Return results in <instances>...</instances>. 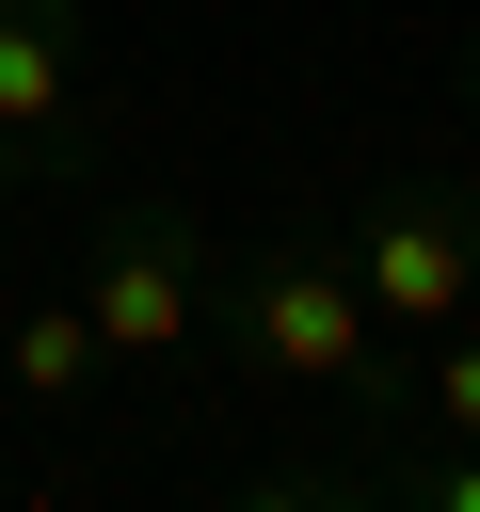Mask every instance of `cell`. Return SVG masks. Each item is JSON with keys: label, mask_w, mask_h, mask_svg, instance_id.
<instances>
[{"label": "cell", "mask_w": 480, "mask_h": 512, "mask_svg": "<svg viewBox=\"0 0 480 512\" xmlns=\"http://www.w3.org/2000/svg\"><path fill=\"white\" fill-rule=\"evenodd\" d=\"M400 432H448V448H480V320L416 336V400H400Z\"/></svg>", "instance_id": "cell-6"}, {"label": "cell", "mask_w": 480, "mask_h": 512, "mask_svg": "<svg viewBox=\"0 0 480 512\" xmlns=\"http://www.w3.org/2000/svg\"><path fill=\"white\" fill-rule=\"evenodd\" d=\"M208 352H224V384L320 400L352 432H400V400H416V336H384V304H368V272H352L336 224H272L256 256H224Z\"/></svg>", "instance_id": "cell-1"}, {"label": "cell", "mask_w": 480, "mask_h": 512, "mask_svg": "<svg viewBox=\"0 0 480 512\" xmlns=\"http://www.w3.org/2000/svg\"><path fill=\"white\" fill-rule=\"evenodd\" d=\"M80 304H96L112 384H192V368H208V320H224V256H208L192 192H128V208L80 240Z\"/></svg>", "instance_id": "cell-2"}, {"label": "cell", "mask_w": 480, "mask_h": 512, "mask_svg": "<svg viewBox=\"0 0 480 512\" xmlns=\"http://www.w3.org/2000/svg\"><path fill=\"white\" fill-rule=\"evenodd\" d=\"M32 192H48V176H32V160H16V144H0V224H16V208H32Z\"/></svg>", "instance_id": "cell-7"}, {"label": "cell", "mask_w": 480, "mask_h": 512, "mask_svg": "<svg viewBox=\"0 0 480 512\" xmlns=\"http://www.w3.org/2000/svg\"><path fill=\"white\" fill-rule=\"evenodd\" d=\"M0 368H16V400H32V416H96V384H112L96 304H80V288H32V304H16V336H0Z\"/></svg>", "instance_id": "cell-5"}, {"label": "cell", "mask_w": 480, "mask_h": 512, "mask_svg": "<svg viewBox=\"0 0 480 512\" xmlns=\"http://www.w3.org/2000/svg\"><path fill=\"white\" fill-rule=\"evenodd\" d=\"M336 240H352V272H368L384 336H448V320H480V192H464V176L384 160V176H352Z\"/></svg>", "instance_id": "cell-3"}, {"label": "cell", "mask_w": 480, "mask_h": 512, "mask_svg": "<svg viewBox=\"0 0 480 512\" xmlns=\"http://www.w3.org/2000/svg\"><path fill=\"white\" fill-rule=\"evenodd\" d=\"M0 144L48 192L96 160V16L80 0H0Z\"/></svg>", "instance_id": "cell-4"}]
</instances>
